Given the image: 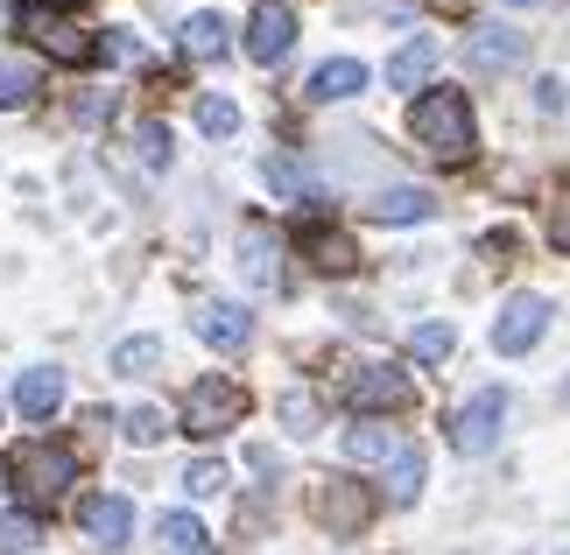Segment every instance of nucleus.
Wrapping results in <instances>:
<instances>
[{"label":"nucleus","instance_id":"nucleus-6","mask_svg":"<svg viewBox=\"0 0 570 555\" xmlns=\"http://www.w3.org/2000/svg\"><path fill=\"white\" fill-rule=\"evenodd\" d=\"M345 402H353V415H394V408L415 402V380L402 366H360L345 380Z\"/></svg>","mask_w":570,"mask_h":555},{"label":"nucleus","instance_id":"nucleus-4","mask_svg":"<svg viewBox=\"0 0 570 555\" xmlns=\"http://www.w3.org/2000/svg\"><path fill=\"white\" fill-rule=\"evenodd\" d=\"M8 472H14V485L29 499H63V493H71V478H78V457L63 450V443H21Z\"/></svg>","mask_w":570,"mask_h":555},{"label":"nucleus","instance_id":"nucleus-19","mask_svg":"<svg viewBox=\"0 0 570 555\" xmlns=\"http://www.w3.org/2000/svg\"><path fill=\"white\" fill-rule=\"evenodd\" d=\"M303 260H311L317 275H345L360 254H353V239H345V232H332V226H311V232H303Z\"/></svg>","mask_w":570,"mask_h":555},{"label":"nucleus","instance_id":"nucleus-18","mask_svg":"<svg viewBox=\"0 0 570 555\" xmlns=\"http://www.w3.org/2000/svg\"><path fill=\"white\" fill-rule=\"evenodd\" d=\"M402 450H409V443L394 429H381V422H353V429H345V457H353V464H394Z\"/></svg>","mask_w":570,"mask_h":555},{"label":"nucleus","instance_id":"nucleus-8","mask_svg":"<svg viewBox=\"0 0 570 555\" xmlns=\"http://www.w3.org/2000/svg\"><path fill=\"white\" fill-rule=\"evenodd\" d=\"M542 330H550V296H514L493 324V345L508 351V359H521V351L542 345Z\"/></svg>","mask_w":570,"mask_h":555},{"label":"nucleus","instance_id":"nucleus-10","mask_svg":"<svg viewBox=\"0 0 570 555\" xmlns=\"http://www.w3.org/2000/svg\"><path fill=\"white\" fill-rule=\"evenodd\" d=\"M78 527H85L92 542H106V548L135 542V499H120V493H92V499H78Z\"/></svg>","mask_w":570,"mask_h":555},{"label":"nucleus","instance_id":"nucleus-35","mask_svg":"<svg viewBox=\"0 0 570 555\" xmlns=\"http://www.w3.org/2000/svg\"><path fill=\"white\" fill-rule=\"evenodd\" d=\"M508 8H550V0H508Z\"/></svg>","mask_w":570,"mask_h":555},{"label":"nucleus","instance_id":"nucleus-20","mask_svg":"<svg viewBox=\"0 0 570 555\" xmlns=\"http://www.w3.org/2000/svg\"><path fill=\"white\" fill-rule=\"evenodd\" d=\"M423 472H430V457H423V443H409V450H402V457H394V464H387V499H394V506H409L415 493H423Z\"/></svg>","mask_w":570,"mask_h":555},{"label":"nucleus","instance_id":"nucleus-11","mask_svg":"<svg viewBox=\"0 0 570 555\" xmlns=\"http://www.w3.org/2000/svg\"><path fill=\"white\" fill-rule=\"evenodd\" d=\"M289 42H296V14L282 8V0H261L254 21H247V57L254 63H282V57H289Z\"/></svg>","mask_w":570,"mask_h":555},{"label":"nucleus","instance_id":"nucleus-2","mask_svg":"<svg viewBox=\"0 0 570 555\" xmlns=\"http://www.w3.org/2000/svg\"><path fill=\"white\" fill-rule=\"evenodd\" d=\"M239 415H247V394H239L226 373H205V380H190V402H184V429L197 443H212V436H226L239 429Z\"/></svg>","mask_w":570,"mask_h":555},{"label":"nucleus","instance_id":"nucleus-34","mask_svg":"<svg viewBox=\"0 0 570 555\" xmlns=\"http://www.w3.org/2000/svg\"><path fill=\"white\" fill-rule=\"evenodd\" d=\"M550 239L570 254V190H557V205H550Z\"/></svg>","mask_w":570,"mask_h":555},{"label":"nucleus","instance_id":"nucleus-25","mask_svg":"<svg viewBox=\"0 0 570 555\" xmlns=\"http://www.w3.org/2000/svg\"><path fill=\"white\" fill-rule=\"evenodd\" d=\"M163 366V345L156 338H120L114 345V373H127V380H135V373H156Z\"/></svg>","mask_w":570,"mask_h":555},{"label":"nucleus","instance_id":"nucleus-15","mask_svg":"<svg viewBox=\"0 0 570 555\" xmlns=\"http://www.w3.org/2000/svg\"><path fill=\"white\" fill-rule=\"evenodd\" d=\"M430 71H436V42L430 36H415V42H402V50L387 57V85H394V92H430Z\"/></svg>","mask_w":570,"mask_h":555},{"label":"nucleus","instance_id":"nucleus-28","mask_svg":"<svg viewBox=\"0 0 570 555\" xmlns=\"http://www.w3.org/2000/svg\"><path fill=\"white\" fill-rule=\"evenodd\" d=\"M36 542H42L36 514H0V555H29Z\"/></svg>","mask_w":570,"mask_h":555},{"label":"nucleus","instance_id":"nucleus-16","mask_svg":"<svg viewBox=\"0 0 570 555\" xmlns=\"http://www.w3.org/2000/svg\"><path fill=\"white\" fill-rule=\"evenodd\" d=\"M366 218H374V226H423V218H436V197L430 190H381L374 205H366Z\"/></svg>","mask_w":570,"mask_h":555},{"label":"nucleus","instance_id":"nucleus-24","mask_svg":"<svg viewBox=\"0 0 570 555\" xmlns=\"http://www.w3.org/2000/svg\"><path fill=\"white\" fill-rule=\"evenodd\" d=\"M120 436L135 443V450H148V443H163V436H169V415H163L156 402H141V408H127V415H120Z\"/></svg>","mask_w":570,"mask_h":555},{"label":"nucleus","instance_id":"nucleus-1","mask_svg":"<svg viewBox=\"0 0 570 555\" xmlns=\"http://www.w3.org/2000/svg\"><path fill=\"white\" fill-rule=\"evenodd\" d=\"M409 135L423 141L436 162H465V155H472V99L430 85V92L409 106Z\"/></svg>","mask_w":570,"mask_h":555},{"label":"nucleus","instance_id":"nucleus-12","mask_svg":"<svg viewBox=\"0 0 570 555\" xmlns=\"http://www.w3.org/2000/svg\"><path fill=\"white\" fill-rule=\"evenodd\" d=\"M197 338L218 345V351H239L254 338V317L239 303H197Z\"/></svg>","mask_w":570,"mask_h":555},{"label":"nucleus","instance_id":"nucleus-21","mask_svg":"<svg viewBox=\"0 0 570 555\" xmlns=\"http://www.w3.org/2000/svg\"><path fill=\"white\" fill-rule=\"evenodd\" d=\"M156 535H163L169 555H212L205 521H190V514H163V521H156Z\"/></svg>","mask_w":570,"mask_h":555},{"label":"nucleus","instance_id":"nucleus-22","mask_svg":"<svg viewBox=\"0 0 570 555\" xmlns=\"http://www.w3.org/2000/svg\"><path fill=\"white\" fill-rule=\"evenodd\" d=\"M42 92V71L29 57H0V106H29Z\"/></svg>","mask_w":570,"mask_h":555},{"label":"nucleus","instance_id":"nucleus-27","mask_svg":"<svg viewBox=\"0 0 570 555\" xmlns=\"http://www.w3.org/2000/svg\"><path fill=\"white\" fill-rule=\"evenodd\" d=\"M197 127H205L212 141H226V135H239V106H233L226 92H212L205 106H197Z\"/></svg>","mask_w":570,"mask_h":555},{"label":"nucleus","instance_id":"nucleus-31","mask_svg":"<svg viewBox=\"0 0 570 555\" xmlns=\"http://www.w3.org/2000/svg\"><path fill=\"white\" fill-rule=\"evenodd\" d=\"M184 493H190V499H212V493H226V464H218V457H197L190 472H184Z\"/></svg>","mask_w":570,"mask_h":555},{"label":"nucleus","instance_id":"nucleus-29","mask_svg":"<svg viewBox=\"0 0 570 555\" xmlns=\"http://www.w3.org/2000/svg\"><path fill=\"white\" fill-rule=\"evenodd\" d=\"M275 415H282V429H289V436H311L324 408L311 402V394H282V402H275Z\"/></svg>","mask_w":570,"mask_h":555},{"label":"nucleus","instance_id":"nucleus-17","mask_svg":"<svg viewBox=\"0 0 570 555\" xmlns=\"http://www.w3.org/2000/svg\"><path fill=\"white\" fill-rule=\"evenodd\" d=\"M233 50V29H226V14H190L184 21V57H197V63H218V57H226Z\"/></svg>","mask_w":570,"mask_h":555},{"label":"nucleus","instance_id":"nucleus-9","mask_svg":"<svg viewBox=\"0 0 570 555\" xmlns=\"http://www.w3.org/2000/svg\"><path fill=\"white\" fill-rule=\"evenodd\" d=\"M521 50H529V36H514L508 21H479V29L465 36V63L479 78H500V71H514Z\"/></svg>","mask_w":570,"mask_h":555},{"label":"nucleus","instance_id":"nucleus-3","mask_svg":"<svg viewBox=\"0 0 570 555\" xmlns=\"http://www.w3.org/2000/svg\"><path fill=\"white\" fill-rule=\"evenodd\" d=\"M508 408H514V394L508 387H479L465 408L451 415V443L465 457H487V450H500V429H508Z\"/></svg>","mask_w":570,"mask_h":555},{"label":"nucleus","instance_id":"nucleus-14","mask_svg":"<svg viewBox=\"0 0 570 555\" xmlns=\"http://www.w3.org/2000/svg\"><path fill=\"white\" fill-rule=\"evenodd\" d=\"M353 92H366V63H360V57H332V63H317L311 85H303V99H317V106L353 99Z\"/></svg>","mask_w":570,"mask_h":555},{"label":"nucleus","instance_id":"nucleus-32","mask_svg":"<svg viewBox=\"0 0 570 555\" xmlns=\"http://www.w3.org/2000/svg\"><path fill=\"white\" fill-rule=\"evenodd\" d=\"M114 63H141V36H127V29H106V42H99Z\"/></svg>","mask_w":570,"mask_h":555},{"label":"nucleus","instance_id":"nucleus-30","mask_svg":"<svg viewBox=\"0 0 570 555\" xmlns=\"http://www.w3.org/2000/svg\"><path fill=\"white\" fill-rule=\"evenodd\" d=\"M135 155H141L148 169H169V127L163 120H141L135 127Z\"/></svg>","mask_w":570,"mask_h":555},{"label":"nucleus","instance_id":"nucleus-5","mask_svg":"<svg viewBox=\"0 0 570 555\" xmlns=\"http://www.w3.org/2000/svg\"><path fill=\"white\" fill-rule=\"evenodd\" d=\"M21 36H36V50H42V57H57V63H85V57H99L92 29H78V21H71V14H57V8H21Z\"/></svg>","mask_w":570,"mask_h":555},{"label":"nucleus","instance_id":"nucleus-13","mask_svg":"<svg viewBox=\"0 0 570 555\" xmlns=\"http://www.w3.org/2000/svg\"><path fill=\"white\" fill-rule=\"evenodd\" d=\"M57 402H63V373H57V366H29V373L14 380V408H21V422H50Z\"/></svg>","mask_w":570,"mask_h":555},{"label":"nucleus","instance_id":"nucleus-33","mask_svg":"<svg viewBox=\"0 0 570 555\" xmlns=\"http://www.w3.org/2000/svg\"><path fill=\"white\" fill-rule=\"evenodd\" d=\"M563 99H570L563 78H535V113H563Z\"/></svg>","mask_w":570,"mask_h":555},{"label":"nucleus","instance_id":"nucleus-7","mask_svg":"<svg viewBox=\"0 0 570 555\" xmlns=\"http://www.w3.org/2000/svg\"><path fill=\"white\" fill-rule=\"evenodd\" d=\"M311 514L332 527V535H360V527L374 521V493H366V485H353V478H317Z\"/></svg>","mask_w":570,"mask_h":555},{"label":"nucleus","instance_id":"nucleus-26","mask_svg":"<svg viewBox=\"0 0 570 555\" xmlns=\"http://www.w3.org/2000/svg\"><path fill=\"white\" fill-rule=\"evenodd\" d=\"M451 345H458V330H451V324H415V330H409V351H415L423 366L451 359Z\"/></svg>","mask_w":570,"mask_h":555},{"label":"nucleus","instance_id":"nucleus-23","mask_svg":"<svg viewBox=\"0 0 570 555\" xmlns=\"http://www.w3.org/2000/svg\"><path fill=\"white\" fill-rule=\"evenodd\" d=\"M239 254H247V260H239V268H254V281H282V268H275V232L268 226H247V239H239Z\"/></svg>","mask_w":570,"mask_h":555}]
</instances>
